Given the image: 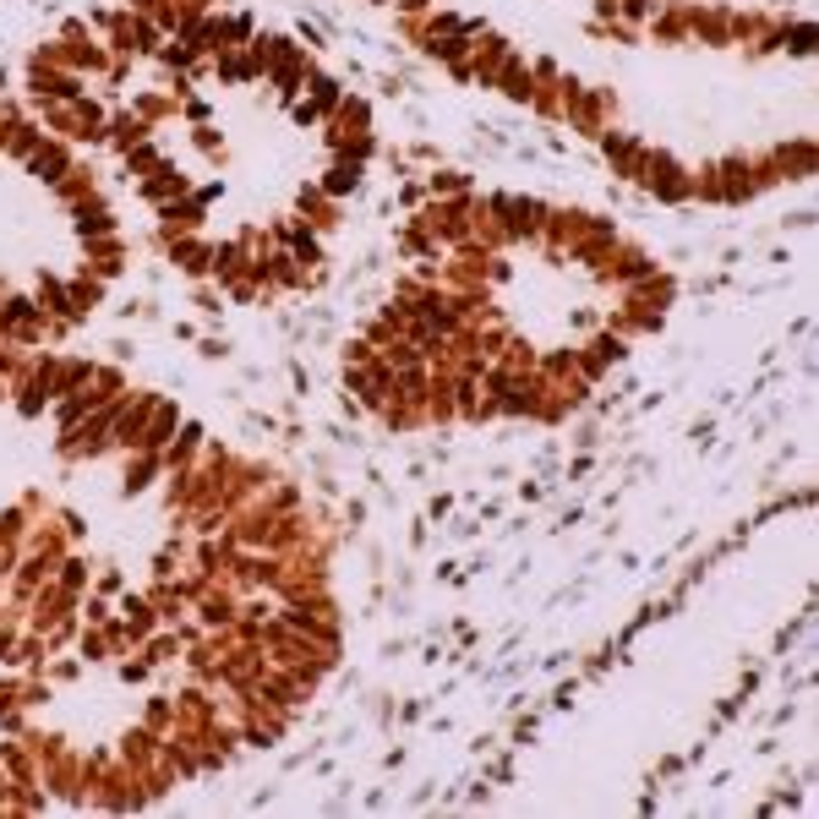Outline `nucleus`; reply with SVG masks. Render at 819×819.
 I'll use <instances>...</instances> for the list:
<instances>
[{"mask_svg": "<svg viewBox=\"0 0 819 819\" xmlns=\"http://www.w3.org/2000/svg\"><path fill=\"white\" fill-rule=\"evenodd\" d=\"M601 154H606V164H612V175H623V181H639V170H645V143L639 136H629V131H601Z\"/></svg>", "mask_w": 819, "mask_h": 819, "instance_id": "f03ea898", "label": "nucleus"}, {"mask_svg": "<svg viewBox=\"0 0 819 819\" xmlns=\"http://www.w3.org/2000/svg\"><path fill=\"white\" fill-rule=\"evenodd\" d=\"M492 88H503L514 104H530L535 99V72H530V60H519L514 49L503 55V66H498V83Z\"/></svg>", "mask_w": 819, "mask_h": 819, "instance_id": "7ed1b4c3", "label": "nucleus"}, {"mask_svg": "<svg viewBox=\"0 0 819 819\" xmlns=\"http://www.w3.org/2000/svg\"><path fill=\"white\" fill-rule=\"evenodd\" d=\"M356 186H361V164H339L328 175V191H356Z\"/></svg>", "mask_w": 819, "mask_h": 819, "instance_id": "20e7f679", "label": "nucleus"}, {"mask_svg": "<svg viewBox=\"0 0 819 819\" xmlns=\"http://www.w3.org/2000/svg\"><path fill=\"white\" fill-rule=\"evenodd\" d=\"M639 181H645V186H650L661 202H689V197H694V175L682 170V164H677L666 148H650V154H645Z\"/></svg>", "mask_w": 819, "mask_h": 819, "instance_id": "f257e3e1", "label": "nucleus"}]
</instances>
